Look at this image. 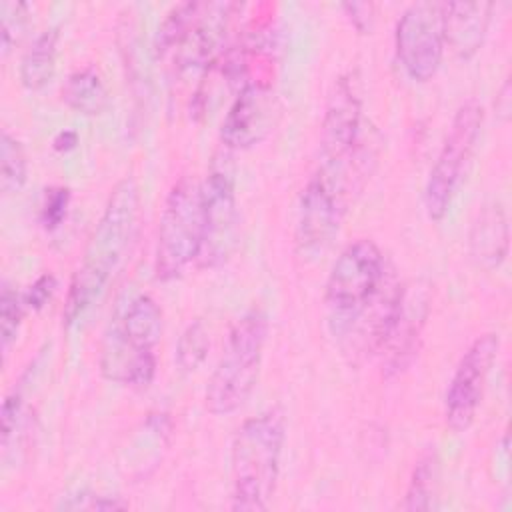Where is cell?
<instances>
[{"label":"cell","instance_id":"6da1fadb","mask_svg":"<svg viewBox=\"0 0 512 512\" xmlns=\"http://www.w3.org/2000/svg\"><path fill=\"white\" fill-rule=\"evenodd\" d=\"M140 212V192L132 176L122 178L110 192L96 222L82 262L78 264L64 304V324H76L106 292L130 252Z\"/></svg>","mask_w":512,"mask_h":512},{"label":"cell","instance_id":"7a4b0ae2","mask_svg":"<svg viewBox=\"0 0 512 512\" xmlns=\"http://www.w3.org/2000/svg\"><path fill=\"white\" fill-rule=\"evenodd\" d=\"M162 338V310L148 294L120 304L100 342L98 366L106 380L144 388L156 376V346Z\"/></svg>","mask_w":512,"mask_h":512},{"label":"cell","instance_id":"3957f363","mask_svg":"<svg viewBox=\"0 0 512 512\" xmlns=\"http://www.w3.org/2000/svg\"><path fill=\"white\" fill-rule=\"evenodd\" d=\"M284 438V416L276 408L238 426L230 450L232 510H268L280 476Z\"/></svg>","mask_w":512,"mask_h":512},{"label":"cell","instance_id":"277c9868","mask_svg":"<svg viewBox=\"0 0 512 512\" xmlns=\"http://www.w3.org/2000/svg\"><path fill=\"white\" fill-rule=\"evenodd\" d=\"M266 338L268 318L256 306L232 324L218 364L206 384L204 404L208 412L228 416L244 406L260 376Z\"/></svg>","mask_w":512,"mask_h":512},{"label":"cell","instance_id":"5b68a950","mask_svg":"<svg viewBox=\"0 0 512 512\" xmlns=\"http://www.w3.org/2000/svg\"><path fill=\"white\" fill-rule=\"evenodd\" d=\"M382 284L384 256L372 240H354L338 254L324 294L328 326L336 338L354 332L382 294Z\"/></svg>","mask_w":512,"mask_h":512},{"label":"cell","instance_id":"8992f818","mask_svg":"<svg viewBox=\"0 0 512 512\" xmlns=\"http://www.w3.org/2000/svg\"><path fill=\"white\" fill-rule=\"evenodd\" d=\"M204 242L202 182L192 176L178 178L166 200L158 222L154 272L160 280L178 278L200 258Z\"/></svg>","mask_w":512,"mask_h":512},{"label":"cell","instance_id":"52a82bcc","mask_svg":"<svg viewBox=\"0 0 512 512\" xmlns=\"http://www.w3.org/2000/svg\"><path fill=\"white\" fill-rule=\"evenodd\" d=\"M482 124L484 108L478 100L470 98L456 108L424 186V208L430 220L438 222L448 214L478 146Z\"/></svg>","mask_w":512,"mask_h":512},{"label":"cell","instance_id":"ba28073f","mask_svg":"<svg viewBox=\"0 0 512 512\" xmlns=\"http://www.w3.org/2000/svg\"><path fill=\"white\" fill-rule=\"evenodd\" d=\"M348 198L346 182L314 170L300 194L296 214V248L302 258L314 260L328 250L340 230Z\"/></svg>","mask_w":512,"mask_h":512},{"label":"cell","instance_id":"9c48e42d","mask_svg":"<svg viewBox=\"0 0 512 512\" xmlns=\"http://www.w3.org/2000/svg\"><path fill=\"white\" fill-rule=\"evenodd\" d=\"M396 56L408 78L430 80L444 58V2H414L398 18L394 30Z\"/></svg>","mask_w":512,"mask_h":512},{"label":"cell","instance_id":"30bf717a","mask_svg":"<svg viewBox=\"0 0 512 512\" xmlns=\"http://www.w3.org/2000/svg\"><path fill=\"white\" fill-rule=\"evenodd\" d=\"M362 100L352 74L340 76L326 102L320 126L318 164L340 170H352L360 160Z\"/></svg>","mask_w":512,"mask_h":512},{"label":"cell","instance_id":"8fae6325","mask_svg":"<svg viewBox=\"0 0 512 512\" xmlns=\"http://www.w3.org/2000/svg\"><path fill=\"white\" fill-rule=\"evenodd\" d=\"M428 312L430 288L426 282L414 280L410 284H398L376 344L386 374H398L410 364Z\"/></svg>","mask_w":512,"mask_h":512},{"label":"cell","instance_id":"7c38bea8","mask_svg":"<svg viewBox=\"0 0 512 512\" xmlns=\"http://www.w3.org/2000/svg\"><path fill=\"white\" fill-rule=\"evenodd\" d=\"M204 202V242L200 252L202 266L224 264L238 238V204H236V180L234 170L222 158H218L206 180L202 182Z\"/></svg>","mask_w":512,"mask_h":512},{"label":"cell","instance_id":"4fadbf2b","mask_svg":"<svg viewBox=\"0 0 512 512\" xmlns=\"http://www.w3.org/2000/svg\"><path fill=\"white\" fill-rule=\"evenodd\" d=\"M498 348V334L486 332L478 336L460 356L444 400V420L450 430L464 432L472 426L488 376L496 362Z\"/></svg>","mask_w":512,"mask_h":512},{"label":"cell","instance_id":"5bb4252c","mask_svg":"<svg viewBox=\"0 0 512 512\" xmlns=\"http://www.w3.org/2000/svg\"><path fill=\"white\" fill-rule=\"evenodd\" d=\"M278 112V98L270 82L256 80L244 84L238 88L236 98L222 120V144L228 150H246L262 142L272 132Z\"/></svg>","mask_w":512,"mask_h":512},{"label":"cell","instance_id":"9a60e30c","mask_svg":"<svg viewBox=\"0 0 512 512\" xmlns=\"http://www.w3.org/2000/svg\"><path fill=\"white\" fill-rule=\"evenodd\" d=\"M490 20V2H444L446 46L462 60L472 58L484 44Z\"/></svg>","mask_w":512,"mask_h":512},{"label":"cell","instance_id":"2e32d148","mask_svg":"<svg viewBox=\"0 0 512 512\" xmlns=\"http://www.w3.org/2000/svg\"><path fill=\"white\" fill-rule=\"evenodd\" d=\"M470 254L478 266L486 270L498 268L506 256L510 246V228L506 210L500 202L492 200L484 204L470 228Z\"/></svg>","mask_w":512,"mask_h":512},{"label":"cell","instance_id":"e0dca14e","mask_svg":"<svg viewBox=\"0 0 512 512\" xmlns=\"http://www.w3.org/2000/svg\"><path fill=\"white\" fill-rule=\"evenodd\" d=\"M60 32L56 26L42 30L32 44L24 50L20 58V82L26 90L38 92L48 86L56 74V56H58Z\"/></svg>","mask_w":512,"mask_h":512},{"label":"cell","instance_id":"ac0fdd59","mask_svg":"<svg viewBox=\"0 0 512 512\" xmlns=\"http://www.w3.org/2000/svg\"><path fill=\"white\" fill-rule=\"evenodd\" d=\"M62 100L74 112L90 118L104 114L110 106V94L104 78L92 66L78 68L66 78L62 86Z\"/></svg>","mask_w":512,"mask_h":512},{"label":"cell","instance_id":"d6986e66","mask_svg":"<svg viewBox=\"0 0 512 512\" xmlns=\"http://www.w3.org/2000/svg\"><path fill=\"white\" fill-rule=\"evenodd\" d=\"M440 490V458L432 448L424 450L420 458L414 462L410 482L404 494V510H432L436 506Z\"/></svg>","mask_w":512,"mask_h":512},{"label":"cell","instance_id":"ffe728a7","mask_svg":"<svg viewBox=\"0 0 512 512\" xmlns=\"http://www.w3.org/2000/svg\"><path fill=\"white\" fill-rule=\"evenodd\" d=\"M28 164L26 154L16 136L2 130L0 136V190L4 196L16 194L26 184Z\"/></svg>","mask_w":512,"mask_h":512},{"label":"cell","instance_id":"44dd1931","mask_svg":"<svg viewBox=\"0 0 512 512\" xmlns=\"http://www.w3.org/2000/svg\"><path fill=\"white\" fill-rule=\"evenodd\" d=\"M208 348H210V336H208V330L202 324V320L190 322L182 330V334L176 342V362H178V366L184 372L196 370L206 360Z\"/></svg>","mask_w":512,"mask_h":512},{"label":"cell","instance_id":"7402d4cb","mask_svg":"<svg viewBox=\"0 0 512 512\" xmlns=\"http://www.w3.org/2000/svg\"><path fill=\"white\" fill-rule=\"evenodd\" d=\"M24 310L26 306L22 294L4 280L0 290V342L4 352H8L18 338Z\"/></svg>","mask_w":512,"mask_h":512},{"label":"cell","instance_id":"603a6c76","mask_svg":"<svg viewBox=\"0 0 512 512\" xmlns=\"http://www.w3.org/2000/svg\"><path fill=\"white\" fill-rule=\"evenodd\" d=\"M28 26V4L24 2H2L0 4V48L2 56L20 42Z\"/></svg>","mask_w":512,"mask_h":512},{"label":"cell","instance_id":"cb8c5ba5","mask_svg":"<svg viewBox=\"0 0 512 512\" xmlns=\"http://www.w3.org/2000/svg\"><path fill=\"white\" fill-rule=\"evenodd\" d=\"M70 206V190L66 186H52L44 194V202L40 208V224L44 230L52 232L60 228V224L66 220Z\"/></svg>","mask_w":512,"mask_h":512},{"label":"cell","instance_id":"d4e9b609","mask_svg":"<svg viewBox=\"0 0 512 512\" xmlns=\"http://www.w3.org/2000/svg\"><path fill=\"white\" fill-rule=\"evenodd\" d=\"M58 508L64 510H122L128 508L126 502H122L118 496H102L92 492H78L76 496H68L58 504Z\"/></svg>","mask_w":512,"mask_h":512},{"label":"cell","instance_id":"484cf974","mask_svg":"<svg viewBox=\"0 0 512 512\" xmlns=\"http://www.w3.org/2000/svg\"><path fill=\"white\" fill-rule=\"evenodd\" d=\"M56 292V276L50 272L40 274L26 292H22V300L26 310H42Z\"/></svg>","mask_w":512,"mask_h":512},{"label":"cell","instance_id":"4316f807","mask_svg":"<svg viewBox=\"0 0 512 512\" xmlns=\"http://www.w3.org/2000/svg\"><path fill=\"white\" fill-rule=\"evenodd\" d=\"M22 402H24V396L20 386L18 388L14 386L2 402V446L8 444L10 434L16 430V422L22 412Z\"/></svg>","mask_w":512,"mask_h":512},{"label":"cell","instance_id":"83f0119b","mask_svg":"<svg viewBox=\"0 0 512 512\" xmlns=\"http://www.w3.org/2000/svg\"><path fill=\"white\" fill-rule=\"evenodd\" d=\"M342 10L358 32H368L372 28L374 6L370 2H346L342 4Z\"/></svg>","mask_w":512,"mask_h":512},{"label":"cell","instance_id":"f1b7e54d","mask_svg":"<svg viewBox=\"0 0 512 512\" xmlns=\"http://www.w3.org/2000/svg\"><path fill=\"white\" fill-rule=\"evenodd\" d=\"M78 146V132L76 130H70V128H64V130H60L56 136H54V140H52V148L56 150V152H70V150H74Z\"/></svg>","mask_w":512,"mask_h":512},{"label":"cell","instance_id":"f546056e","mask_svg":"<svg viewBox=\"0 0 512 512\" xmlns=\"http://www.w3.org/2000/svg\"><path fill=\"white\" fill-rule=\"evenodd\" d=\"M510 82L506 80L504 82V86H502V90H500V96H498V102H496V108H498V112H502L504 116H508V110H510Z\"/></svg>","mask_w":512,"mask_h":512}]
</instances>
